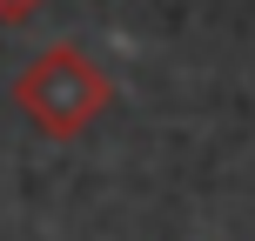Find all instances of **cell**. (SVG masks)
<instances>
[{"label":"cell","instance_id":"obj_1","mask_svg":"<svg viewBox=\"0 0 255 241\" xmlns=\"http://www.w3.org/2000/svg\"><path fill=\"white\" fill-rule=\"evenodd\" d=\"M20 101H27V114L47 127V134H74V127L108 101V80L88 67V54L54 47V54H40L20 74Z\"/></svg>","mask_w":255,"mask_h":241},{"label":"cell","instance_id":"obj_2","mask_svg":"<svg viewBox=\"0 0 255 241\" xmlns=\"http://www.w3.org/2000/svg\"><path fill=\"white\" fill-rule=\"evenodd\" d=\"M34 7H40V0H0V20H27Z\"/></svg>","mask_w":255,"mask_h":241}]
</instances>
